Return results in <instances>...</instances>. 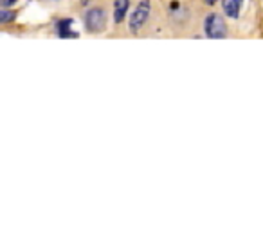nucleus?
I'll list each match as a JSON object with an SVG mask.
<instances>
[{"instance_id":"8","label":"nucleus","mask_w":263,"mask_h":231,"mask_svg":"<svg viewBox=\"0 0 263 231\" xmlns=\"http://www.w3.org/2000/svg\"><path fill=\"white\" fill-rule=\"evenodd\" d=\"M18 0H0V6H4V8H9V6L16 4Z\"/></svg>"},{"instance_id":"1","label":"nucleus","mask_w":263,"mask_h":231,"mask_svg":"<svg viewBox=\"0 0 263 231\" xmlns=\"http://www.w3.org/2000/svg\"><path fill=\"white\" fill-rule=\"evenodd\" d=\"M152 13V4L150 0H141L139 6L134 9V13L130 15V31L139 33L143 29V26L148 22V16Z\"/></svg>"},{"instance_id":"6","label":"nucleus","mask_w":263,"mask_h":231,"mask_svg":"<svg viewBox=\"0 0 263 231\" xmlns=\"http://www.w3.org/2000/svg\"><path fill=\"white\" fill-rule=\"evenodd\" d=\"M70 26H72V22H70V20H60L58 26H56V27H58V37H62V38H76L78 34L70 29Z\"/></svg>"},{"instance_id":"5","label":"nucleus","mask_w":263,"mask_h":231,"mask_svg":"<svg viewBox=\"0 0 263 231\" xmlns=\"http://www.w3.org/2000/svg\"><path fill=\"white\" fill-rule=\"evenodd\" d=\"M241 4H243V0H222L223 11H226V15L231 16V19H236V16L240 15Z\"/></svg>"},{"instance_id":"3","label":"nucleus","mask_w":263,"mask_h":231,"mask_svg":"<svg viewBox=\"0 0 263 231\" xmlns=\"http://www.w3.org/2000/svg\"><path fill=\"white\" fill-rule=\"evenodd\" d=\"M106 26V15H105V9L101 8H92L87 11L85 15V27L87 31L90 33H101Z\"/></svg>"},{"instance_id":"4","label":"nucleus","mask_w":263,"mask_h":231,"mask_svg":"<svg viewBox=\"0 0 263 231\" xmlns=\"http://www.w3.org/2000/svg\"><path fill=\"white\" fill-rule=\"evenodd\" d=\"M128 8H130V0H116L114 2V20H116V24L123 22L128 13Z\"/></svg>"},{"instance_id":"7","label":"nucleus","mask_w":263,"mask_h":231,"mask_svg":"<svg viewBox=\"0 0 263 231\" xmlns=\"http://www.w3.org/2000/svg\"><path fill=\"white\" fill-rule=\"evenodd\" d=\"M16 19V15L13 11H4V9H0V24H9Z\"/></svg>"},{"instance_id":"10","label":"nucleus","mask_w":263,"mask_h":231,"mask_svg":"<svg viewBox=\"0 0 263 231\" xmlns=\"http://www.w3.org/2000/svg\"><path fill=\"white\" fill-rule=\"evenodd\" d=\"M88 2H92V0H81V4H83V6H87Z\"/></svg>"},{"instance_id":"2","label":"nucleus","mask_w":263,"mask_h":231,"mask_svg":"<svg viewBox=\"0 0 263 231\" xmlns=\"http://www.w3.org/2000/svg\"><path fill=\"white\" fill-rule=\"evenodd\" d=\"M204 29L205 34L213 40H218V38H223L227 34V26L223 22V19L216 13H211V15L205 19L204 22Z\"/></svg>"},{"instance_id":"9","label":"nucleus","mask_w":263,"mask_h":231,"mask_svg":"<svg viewBox=\"0 0 263 231\" xmlns=\"http://www.w3.org/2000/svg\"><path fill=\"white\" fill-rule=\"evenodd\" d=\"M204 2H205L208 6H215L216 2H218V0H204Z\"/></svg>"}]
</instances>
